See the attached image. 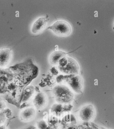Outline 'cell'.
I'll return each mask as SVG.
<instances>
[{"label": "cell", "instance_id": "6da1fadb", "mask_svg": "<svg viewBox=\"0 0 114 129\" xmlns=\"http://www.w3.org/2000/svg\"><path fill=\"white\" fill-rule=\"evenodd\" d=\"M53 93L57 103L67 104L72 102L74 95L70 89L65 85H57L53 90Z\"/></svg>", "mask_w": 114, "mask_h": 129}, {"label": "cell", "instance_id": "7a4b0ae2", "mask_svg": "<svg viewBox=\"0 0 114 129\" xmlns=\"http://www.w3.org/2000/svg\"><path fill=\"white\" fill-rule=\"evenodd\" d=\"M48 28L51 29L55 34L61 36H67L70 35L71 28L66 22L59 21L56 22Z\"/></svg>", "mask_w": 114, "mask_h": 129}, {"label": "cell", "instance_id": "3957f363", "mask_svg": "<svg viewBox=\"0 0 114 129\" xmlns=\"http://www.w3.org/2000/svg\"><path fill=\"white\" fill-rule=\"evenodd\" d=\"M95 110L93 105H89L82 107L79 111L80 118L83 121L92 120L95 117Z\"/></svg>", "mask_w": 114, "mask_h": 129}, {"label": "cell", "instance_id": "277c9868", "mask_svg": "<svg viewBox=\"0 0 114 129\" xmlns=\"http://www.w3.org/2000/svg\"><path fill=\"white\" fill-rule=\"evenodd\" d=\"M34 106L37 110H41L45 108L47 103V97L43 92L37 94L33 100Z\"/></svg>", "mask_w": 114, "mask_h": 129}, {"label": "cell", "instance_id": "5b68a950", "mask_svg": "<svg viewBox=\"0 0 114 129\" xmlns=\"http://www.w3.org/2000/svg\"><path fill=\"white\" fill-rule=\"evenodd\" d=\"M36 115V110L33 107H29L22 111L20 118L23 121L27 122L32 120Z\"/></svg>", "mask_w": 114, "mask_h": 129}, {"label": "cell", "instance_id": "8992f818", "mask_svg": "<svg viewBox=\"0 0 114 129\" xmlns=\"http://www.w3.org/2000/svg\"><path fill=\"white\" fill-rule=\"evenodd\" d=\"M47 20L44 17L39 18L33 24L32 31L35 34L39 33L43 31L46 27Z\"/></svg>", "mask_w": 114, "mask_h": 129}, {"label": "cell", "instance_id": "52a82bcc", "mask_svg": "<svg viewBox=\"0 0 114 129\" xmlns=\"http://www.w3.org/2000/svg\"><path fill=\"white\" fill-rule=\"evenodd\" d=\"M11 56L10 49H4L0 50V67H5L10 62Z\"/></svg>", "mask_w": 114, "mask_h": 129}, {"label": "cell", "instance_id": "ba28073f", "mask_svg": "<svg viewBox=\"0 0 114 129\" xmlns=\"http://www.w3.org/2000/svg\"><path fill=\"white\" fill-rule=\"evenodd\" d=\"M62 73L67 74H77L79 72L78 67L76 63H68L63 68H59Z\"/></svg>", "mask_w": 114, "mask_h": 129}, {"label": "cell", "instance_id": "9c48e42d", "mask_svg": "<svg viewBox=\"0 0 114 129\" xmlns=\"http://www.w3.org/2000/svg\"><path fill=\"white\" fill-rule=\"evenodd\" d=\"M68 84L74 91L80 93L81 91L82 82L79 77H74L68 81Z\"/></svg>", "mask_w": 114, "mask_h": 129}, {"label": "cell", "instance_id": "30bf717a", "mask_svg": "<svg viewBox=\"0 0 114 129\" xmlns=\"http://www.w3.org/2000/svg\"><path fill=\"white\" fill-rule=\"evenodd\" d=\"M66 54V53L63 51H55L50 55V61L52 64H58L60 60L62 58L64 57Z\"/></svg>", "mask_w": 114, "mask_h": 129}, {"label": "cell", "instance_id": "8fae6325", "mask_svg": "<svg viewBox=\"0 0 114 129\" xmlns=\"http://www.w3.org/2000/svg\"><path fill=\"white\" fill-rule=\"evenodd\" d=\"M38 126L40 129H45L47 127V124L45 121L42 120L38 122Z\"/></svg>", "mask_w": 114, "mask_h": 129}, {"label": "cell", "instance_id": "7c38bea8", "mask_svg": "<svg viewBox=\"0 0 114 129\" xmlns=\"http://www.w3.org/2000/svg\"><path fill=\"white\" fill-rule=\"evenodd\" d=\"M5 117L4 116H2V114H0V124L3 123L5 121Z\"/></svg>", "mask_w": 114, "mask_h": 129}, {"label": "cell", "instance_id": "4fadbf2b", "mask_svg": "<svg viewBox=\"0 0 114 129\" xmlns=\"http://www.w3.org/2000/svg\"><path fill=\"white\" fill-rule=\"evenodd\" d=\"M0 129H8L5 126L0 125Z\"/></svg>", "mask_w": 114, "mask_h": 129}]
</instances>
